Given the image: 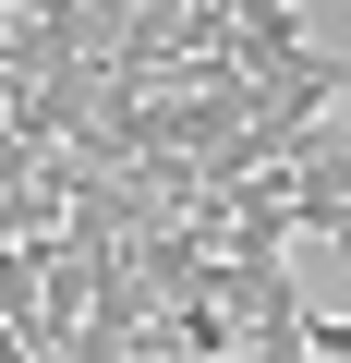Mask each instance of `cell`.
I'll list each match as a JSON object with an SVG mask.
<instances>
[{"instance_id": "obj_2", "label": "cell", "mask_w": 351, "mask_h": 363, "mask_svg": "<svg viewBox=\"0 0 351 363\" xmlns=\"http://www.w3.org/2000/svg\"><path fill=\"white\" fill-rule=\"evenodd\" d=\"M339 133H351V97H339Z\"/></svg>"}, {"instance_id": "obj_1", "label": "cell", "mask_w": 351, "mask_h": 363, "mask_svg": "<svg viewBox=\"0 0 351 363\" xmlns=\"http://www.w3.org/2000/svg\"><path fill=\"white\" fill-rule=\"evenodd\" d=\"M218 61L267 97V85H291L303 61H327L315 37H303V13H291V0H218Z\"/></svg>"}]
</instances>
